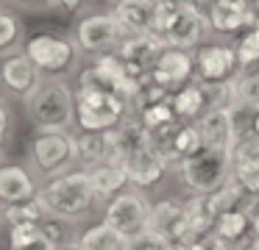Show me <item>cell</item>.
Listing matches in <instances>:
<instances>
[{"label": "cell", "mask_w": 259, "mask_h": 250, "mask_svg": "<svg viewBox=\"0 0 259 250\" xmlns=\"http://www.w3.org/2000/svg\"><path fill=\"white\" fill-rule=\"evenodd\" d=\"M36 200L45 206L48 214L62 217V220H67V222L84 220V217L101 203L84 167H75V170H67V172H62V175L51 178V181L36 192Z\"/></svg>", "instance_id": "obj_1"}, {"label": "cell", "mask_w": 259, "mask_h": 250, "mask_svg": "<svg viewBox=\"0 0 259 250\" xmlns=\"http://www.w3.org/2000/svg\"><path fill=\"white\" fill-rule=\"evenodd\" d=\"M28 120L36 131H73L75 125V92L67 81L51 78L25 103Z\"/></svg>", "instance_id": "obj_2"}, {"label": "cell", "mask_w": 259, "mask_h": 250, "mask_svg": "<svg viewBox=\"0 0 259 250\" xmlns=\"http://www.w3.org/2000/svg\"><path fill=\"white\" fill-rule=\"evenodd\" d=\"M176 175H179L181 186H187L192 194H214L234 175V153L203 147L201 153L179 161Z\"/></svg>", "instance_id": "obj_3"}, {"label": "cell", "mask_w": 259, "mask_h": 250, "mask_svg": "<svg viewBox=\"0 0 259 250\" xmlns=\"http://www.w3.org/2000/svg\"><path fill=\"white\" fill-rule=\"evenodd\" d=\"M131 117L125 97L98 89H75V128L84 133H106Z\"/></svg>", "instance_id": "obj_4"}, {"label": "cell", "mask_w": 259, "mask_h": 250, "mask_svg": "<svg viewBox=\"0 0 259 250\" xmlns=\"http://www.w3.org/2000/svg\"><path fill=\"white\" fill-rule=\"evenodd\" d=\"M28 159L34 164V170L39 175H45L48 181L73 170V164H78V159H75V133L36 131V136L31 139V147H28Z\"/></svg>", "instance_id": "obj_5"}, {"label": "cell", "mask_w": 259, "mask_h": 250, "mask_svg": "<svg viewBox=\"0 0 259 250\" xmlns=\"http://www.w3.org/2000/svg\"><path fill=\"white\" fill-rule=\"evenodd\" d=\"M78 44L73 39L62 36V33H51V31H42V33H34V36L25 42V50L23 53L39 67L42 75H67L70 70L75 67L78 61Z\"/></svg>", "instance_id": "obj_6"}, {"label": "cell", "mask_w": 259, "mask_h": 250, "mask_svg": "<svg viewBox=\"0 0 259 250\" xmlns=\"http://www.w3.org/2000/svg\"><path fill=\"white\" fill-rule=\"evenodd\" d=\"M151 209H153V203L148 200L145 192H140V189H125V192H120L117 197H112L106 203L103 222L112 225L117 233H123L125 239H131L137 233L148 231Z\"/></svg>", "instance_id": "obj_7"}, {"label": "cell", "mask_w": 259, "mask_h": 250, "mask_svg": "<svg viewBox=\"0 0 259 250\" xmlns=\"http://www.w3.org/2000/svg\"><path fill=\"white\" fill-rule=\"evenodd\" d=\"M128 36L120 20L109 11V14H87L84 20L75 28V44H78L84 53L101 56V53H112L120 47V42Z\"/></svg>", "instance_id": "obj_8"}, {"label": "cell", "mask_w": 259, "mask_h": 250, "mask_svg": "<svg viewBox=\"0 0 259 250\" xmlns=\"http://www.w3.org/2000/svg\"><path fill=\"white\" fill-rule=\"evenodd\" d=\"M42 83H45V75L25 53H12L6 59H0V86L9 94L28 103L42 89Z\"/></svg>", "instance_id": "obj_9"}, {"label": "cell", "mask_w": 259, "mask_h": 250, "mask_svg": "<svg viewBox=\"0 0 259 250\" xmlns=\"http://www.w3.org/2000/svg\"><path fill=\"white\" fill-rule=\"evenodd\" d=\"M240 72L237 50L229 44H203L195 56V75L203 83H229Z\"/></svg>", "instance_id": "obj_10"}, {"label": "cell", "mask_w": 259, "mask_h": 250, "mask_svg": "<svg viewBox=\"0 0 259 250\" xmlns=\"http://www.w3.org/2000/svg\"><path fill=\"white\" fill-rule=\"evenodd\" d=\"M192 75H195V56L190 50H179V47H164L151 70V81L170 94L187 86L192 81Z\"/></svg>", "instance_id": "obj_11"}, {"label": "cell", "mask_w": 259, "mask_h": 250, "mask_svg": "<svg viewBox=\"0 0 259 250\" xmlns=\"http://www.w3.org/2000/svg\"><path fill=\"white\" fill-rule=\"evenodd\" d=\"M209 31L214 33H240L242 28H253L259 14L248 0H214L209 9Z\"/></svg>", "instance_id": "obj_12"}, {"label": "cell", "mask_w": 259, "mask_h": 250, "mask_svg": "<svg viewBox=\"0 0 259 250\" xmlns=\"http://www.w3.org/2000/svg\"><path fill=\"white\" fill-rule=\"evenodd\" d=\"M209 31V17L201 11H176V17L170 20L167 31L162 33L167 47H179V50H190L198 47L203 42Z\"/></svg>", "instance_id": "obj_13"}, {"label": "cell", "mask_w": 259, "mask_h": 250, "mask_svg": "<svg viewBox=\"0 0 259 250\" xmlns=\"http://www.w3.org/2000/svg\"><path fill=\"white\" fill-rule=\"evenodd\" d=\"M84 170H87V175H90L92 189H95L101 203H109L112 197H117V194L125 192V186L131 183L125 161L117 159V156L103 159V161H98V164H90V167H84Z\"/></svg>", "instance_id": "obj_14"}, {"label": "cell", "mask_w": 259, "mask_h": 250, "mask_svg": "<svg viewBox=\"0 0 259 250\" xmlns=\"http://www.w3.org/2000/svg\"><path fill=\"white\" fill-rule=\"evenodd\" d=\"M148 228L156 233H162L164 239L170 242H184L187 239V209H184V200L179 197H162L153 203L151 209V222Z\"/></svg>", "instance_id": "obj_15"}, {"label": "cell", "mask_w": 259, "mask_h": 250, "mask_svg": "<svg viewBox=\"0 0 259 250\" xmlns=\"http://www.w3.org/2000/svg\"><path fill=\"white\" fill-rule=\"evenodd\" d=\"M164 47H167L164 39L156 36V33H128V36L120 42L117 53H120V59H123L128 67H137V70L151 72Z\"/></svg>", "instance_id": "obj_16"}, {"label": "cell", "mask_w": 259, "mask_h": 250, "mask_svg": "<svg viewBox=\"0 0 259 250\" xmlns=\"http://www.w3.org/2000/svg\"><path fill=\"white\" fill-rule=\"evenodd\" d=\"M125 170H128L131 186L140 189V192H148V189H153L164 178V172L170 170V161L151 147L145 153H137L131 159H125Z\"/></svg>", "instance_id": "obj_17"}, {"label": "cell", "mask_w": 259, "mask_h": 250, "mask_svg": "<svg viewBox=\"0 0 259 250\" xmlns=\"http://www.w3.org/2000/svg\"><path fill=\"white\" fill-rule=\"evenodd\" d=\"M36 178L28 167L23 164H3L0 167V203L12 206L23 203V200L36 197Z\"/></svg>", "instance_id": "obj_18"}, {"label": "cell", "mask_w": 259, "mask_h": 250, "mask_svg": "<svg viewBox=\"0 0 259 250\" xmlns=\"http://www.w3.org/2000/svg\"><path fill=\"white\" fill-rule=\"evenodd\" d=\"M159 6H162V0H117L112 14L128 33H153Z\"/></svg>", "instance_id": "obj_19"}, {"label": "cell", "mask_w": 259, "mask_h": 250, "mask_svg": "<svg viewBox=\"0 0 259 250\" xmlns=\"http://www.w3.org/2000/svg\"><path fill=\"white\" fill-rule=\"evenodd\" d=\"M195 125H198V131H201V136H203V147L234 150L237 133H234V122H231L229 109H209Z\"/></svg>", "instance_id": "obj_20"}, {"label": "cell", "mask_w": 259, "mask_h": 250, "mask_svg": "<svg viewBox=\"0 0 259 250\" xmlns=\"http://www.w3.org/2000/svg\"><path fill=\"white\" fill-rule=\"evenodd\" d=\"M184 209H187V239L184 242L212 236L214 225H218V217H220L212 197L209 194H192V197L184 200Z\"/></svg>", "instance_id": "obj_21"}, {"label": "cell", "mask_w": 259, "mask_h": 250, "mask_svg": "<svg viewBox=\"0 0 259 250\" xmlns=\"http://www.w3.org/2000/svg\"><path fill=\"white\" fill-rule=\"evenodd\" d=\"M112 133V144H114V156L117 159H131V156H137V153H145V150H151L153 147V142H151V133L145 131V125H142L137 117H128L125 122H120L114 131H109Z\"/></svg>", "instance_id": "obj_22"}, {"label": "cell", "mask_w": 259, "mask_h": 250, "mask_svg": "<svg viewBox=\"0 0 259 250\" xmlns=\"http://www.w3.org/2000/svg\"><path fill=\"white\" fill-rule=\"evenodd\" d=\"M201 150H203V136H201V131H198V125L195 122H181V125L176 128V133L170 136L167 147L162 150V156L170 164H179V161L201 153Z\"/></svg>", "instance_id": "obj_23"}, {"label": "cell", "mask_w": 259, "mask_h": 250, "mask_svg": "<svg viewBox=\"0 0 259 250\" xmlns=\"http://www.w3.org/2000/svg\"><path fill=\"white\" fill-rule=\"evenodd\" d=\"M170 106H173L176 117H179L181 122H192V120L198 122L206 114V94H203L201 81H190L187 86H181L179 92H173Z\"/></svg>", "instance_id": "obj_24"}, {"label": "cell", "mask_w": 259, "mask_h": 250, "mask_svg": "<svg viewBox=\"0 0 259 250\" xmlns=\"http://www.w3.org/2000/svg\"><path fill=\"white\" fill-rule=\"evenodd\" d=\"M114 156V144H112V133H75V159L81 167L98 164L103 159H112Z\"/></svg>", "instance_id": "obj_25"}, {"label": "cell", "mask_w": 259, "mask_h": 250, "mask_svg": "<svg viewBox=\"0 0 259 250\" xmlns=\"http://www.w3.org/2000/svg\"><path fill=\"white\" fill-rule=\"evenodd\" d=\"M214 236L223 242H234V244H245L253 236V214L251 211H226L218 217L214 225Z\"/></svg>", "instance_id": "obj_26"}, {"label": "cell", "mask_w": 259, "mask_h": 250, "mask_svg": "<svg viewBox=\"0 0 259 250\" xmlns=\"http://www.w3.org/2000/svg\"><path fill=\"white\" fill-rule=\"evenodd\" d=\"M78 242L81 250H125V236L106 222H98V225H90L87 231H81Z\"/></svg>", "instance_id": "obj_27"}, {"label": "cell", "mask_w": 259, "mask_h": 250, "mask_svg": "<svg viewBox=\"0 0 259 250\" xmlns=\"http://www.w3.org/2000/svg\"><path fill=\"white\" fill-rule=\"evenodd\" d=\"M0 217L9 222V228L12 225H39V222L48 217V211H45V206L34 197V200H23V203L3 206Z\"/></svg>", "instance_id": "obj_28"}, {"label": "cell", "mask_w": 259, "mask_h": 250, "mask_svg": "<svg viewBox=\"0 0 259 250\" xmlns=\"http://www.w3.org/2000/svg\"><path fill=\"white\" fill-rule=\"evenodd\" d=\"M137 120L145 125L148 133L164 131V128L179 125V122H181L179 117H176V111H173V106H170V100H167V103H159V106H151V109L140 111V114H137Z\"/></svg>", "instance_id": "obj_29"}, {"label": "cell", "mask_w": 259, "mask_h": 250, "mask_svg": "<svg viewBox=\"0 0 259 250\" xmlns=\"http://www.w3.org/2000/svg\"><path fill=\"white\" fill-rule=\"evenodd\" d=\"M231 83H234V100H240V103L259 111V70L256 72L242 70Z\"/></svg>", "instance_id": "obj_30"}, {"label": "cell", "mask_w": 259, "mask_h": 250, "mask_svg": "<svg viewBox=\"0 0 259 250\" xmlns=\"http://www.w3.org/2000/svg\"><path fill=\"white\" fill-rule=\"evenodd\" d=\"M237 59H240V70L259 64V20L253 22V28H248L237 42Z\"/></svg>", "instance_id": "obj_31"}, {"label": "cell", "mask_w": 259, "mask_h": 250, "mask_svg": "<svg viewBox=\"0 0 259 250\" xmlns=\"http://www.w3.org/2000/svg\"><path fill=\"white\" fill-rule=\"evenodd\" d=\"M39 231H42V236H45L53 247H59V244L75 239L73 233H70V222L62 220V217H53V214H48L45 220L39 222Z\"/></svg>", "instance_id": "obj_32"}, {"label": "cell", "mask_w": 259, "mask_h": 250, "mask_svg": "<svg viewBox=\"0 0 259 250\" xmlns=\"http://www.w3.org/2000/svg\"><path fill=\"white\" fill-rule=\"evenodd\" d=\"M125 250H173V242L164 239L162 233H156V231L148 228V231L125 239Z\"/></svg>", "instance_id": "obj_33"}, {"label": "cell", "mask_w": 259, "mask_h": 250, "mask_svg": "<svg viewBox=\"0 0 259 250\" xmlns=\"http://www.w3.org/2000/svg\"><path fill=\"white\" fill-rule=\"evenodd\" d=\"M23 25L12 11H0V50H12L20 42Z\"/></svg>", "instance_id": "obj_34"}, {"label": "cell", "mask_w": 259, "mask_h": 250, "mask_svg": "<svg viewBox=\"0 0 259 250\" xmlns=\"http://www.w3.org/2000/svg\"><path fill=\"white\" fill-rule=\"evenodd\" d=\"M42 239L39 225H12L9 228V250H25Z\"/></svg>", "instance_id": "obj_35"}, {"label": "cell", "mask_w": 259, "mask_h": 250, "mask_svg": "<svg viewBox=\"0 0 259 250\" xmlns=\"http://www.w3.org/2000/svg\"><path fill=\"white\" fill-rule=\"evenodd\" d=\"M234 181H240L245 192L259 200V164H234Z\"/></svg>", "instance_id": "obj_36"}, {"label": "cell", "mask_w": 259, "mask_h": 250, "mask_svg": "<svg viewBox=\"0 0 259 250\" xmlns=\"http://www.w3.org/2000/svg\"><path fill=\"white\" fill-rule=\"evenodd\" d=\"M231 153H234V164H259V139H240Z\"/></svg>", "instance_id": "obj_37"}, {"label": "cell", "mask_w": 259, "mask_h": 250, "mask_svg": "<svg viewBox=\"0 0 259 250\" xmlns=\"http://www.w3.org/2000/svg\"><path fill=\"white\" fill-rule=\"evenodd\" d=\"M162 3L173 6L176 11H201V14H209L214 0H162Z\"/></svg>", "instance_id": "obj_38"}, {"label": "cell", "mask_w": 259, "mask_h": 250, "mask_svg": "<svg viewBox=\"0 0 259 250\" xmlns=\"http://www.w3.org/2000/svg\"><path fill=\"white\" fill-rule=\"evenodd\" d=\"M9 128H12V114H9L6 103L0 100V147H3V142H6V136H9Z\"/></svg>", "instance_id": "obj_39"}, {"label": "cell", "mask_w": 259, "mask_h": 250, "mask_svg": "<svg viewBox=\"0 0 259 250\" xmlns=\"http://www.w3.org/2000/svg\"><path fill=\"white\" fill-rule=\"evenodd\" d=\"M190 250H214V233L212 236H203V239H195V242H187Z\"/></svg>", "instance_id": "obj_40"}, {"label": "cell", "mask_w": 259, "mask_h": 250, "mask_svg": "<svg viewBox=\"0 0 259 250\" xmlns=\"http://www.w3.org/2000/svg\"><path fill=\"white\" fill-rule=\"evenodd\" d=\"M23 6H31V9H42V6H59V0H20Z\"/></svg>", "instance_id": "obj_41"}, {"label": "cell", "mask_w": 259, "mask_h": 250, "mask_svg": "<svg viewBox=\"0 0 259 250\" xmlns=\"http://www.w3.org/2000/svg\"><path fill=\"white\" fill-rule=\"evenodd\" d=\"M214 250H242V244H234V242H223V239L214 236Z\"/></svg>", "instance_id": "obj_42"}, {"label": "cell", "mask_w": 259, "mask_h": 250, "mask_svg": "<svg viewBox=\"0 0 259 250\" xmlns=\"http://www.w3.org/2000/svg\"><path fill=\"white\" fill-rule=\"evenodd\" d=\"M53 250H81V242H78V236H75V239H70V242L59 244V247H53Z\"/></svg>", "instance_id": "obj_43"}, {"label": "cell", "mask_w": 259, "mask_h": 250, "mask_svg": "<svg viewBox=\"0 0 259 250\" xmlns=\"http://www.w3.org/2000/svg\"><path fill=\"white\" fill-rule=\"evenodd\" d=\"M25 250H53V244H51V242H48V239H45V236H42V239H39V242H34V244H31V247H25Z\"/></svg>", "instance_id": "obj_44"}, {"label": "cell", "mask_w": 259, "mask_h": 250, "mask_svg": "<svg viewBox=\"0 0 259 250\" xmlns=\"http://www.w3.org/2000/svg\"><path fill=\"white\" fill-rule=\"evenodd\" d=\"M59 6H62V9H67V11H75L78 6H84V0H59Z\"/></svg>", "instance_id": "obj_45"}, {"label": "cell", "mask_w": 259, "mask_h": 250, "mask_svg": "<svg viewBox=\"0 0 259 250\" xmlns=\"http://www.w3.org/2000/svg\"><path fill=\"white\" fill-rule=\"evenodd\" d=\"M242 250H259V236H256V233H253V236L242 244Z\"/></svg>", "instance_id": "obj_46"}, {"label": "cell", "mask_w": 259, "mask_h": 250, "mask_svg": "<svg viewBox=\"0 0 259 250\" xmlns=\"http://www.w3.org/2000/svg\"><path fill=\"white\" fill-rule=\"evenodd\" d=\"M253 233H256V236H259V211H256V214H253Z\"/></svg>", "instance_id": "obj_47"}, {"label": "cell", "mask_w": 259, "mask_h": 250, "mask_svg": "<svg viewBox=\"0 0 259 250\" xmlns=\"http://www.w3.org/2000/svg\"><path fill=\"white\" fill-rule=\"evenodd\" d=\"M173 250H190V244H187V242H176Z\"/></svg>", "instance_id": "obj_48"}, {"label": "cell", "mask_w": 259, "mask_h": 250, "mask_svg": "<svg viewBox=\"0 0 259 250\" xmlns=\"http://www.w3.org/2000/svg\"><path fill=\"white\" fill-rule=\"evenodd\" d=\"M253 136L259 139V114H256V122H253Z\"/></svg>", "instance_id": "obj_49"}, {"label": "cell", "mask_w": 259, "mask_h": 250, "mask_svg": "<svg viewBox=\"0 0 259 250\" xmlns=\"http://www.w3.org/2000/svg\"><path fill=\"white\" fill-rule=\"evenodd\" d=\"M248 3H251V6H253V11L259 14V0H248Z\"/></svg>", "instance_id": "obj_50"}, {"label": "cell", "mask_w": 259, "mask_h": 250, "mask_svg": "<svg viewBox=\"0 0 259 250\" xmlns=\"http://www.w3.org/2000/svg\"><path fill=\"white\" fill-rule=\"evenodd\" d=\"M3 159H6V156H3V147H0V167L6 164V161H3Z\"/></svg>", "instance_id": "obj_51"}]
</instances>
